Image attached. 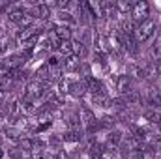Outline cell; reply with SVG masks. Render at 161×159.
I'll list each match as a JSON object with an SVG mask.
<instances>
[{
	"label": "cell",
	"instance_id": "cb8c5ba5",
	"mask_svg": "<svg viewBox=\"0 0 161 159\" xmlns=\"http://www.w3.org/2000/svg\"><path fill=\"white\" fill-rule=\"evenodd\" d=\"M144 118L148 120L150 123H156V125L161 123V114L158 111H146V112H144Z\"/></svg>",
	"mask_w": 161,
	"mask_h": 159
},
{
	"label": "cell",
	"instance_id": "d6a6232c",
	"mask_svg": "<svg viewBox=\"0 0 161 159\" xmlns=\"http://www.w3.org/2000/svg\"><path fill=\"white\" fill-rule=\"evenodd\" d=\"M131 159H144V152H142V150L131 152Z\"/></svg>",
	"mask_w": 161,
	"mask_h": 159
},
{
	"label": "cell",
	"instance_id": "44dd1931",
	"mask_svg": "<svg viewBox=\"0 0 161 159\" xmlns=\"http://www.w3.org/2000/svg\"><path fill=\"white\" fill-rule=\"evenodd\" d=\"M58 51H60L66 58L71 56V54H73V41H62L60 47H58Z\"/></svg>",
	"mask_w": 161,
	"mask_h": 159
},
{
	"label": "cell",
	"instance_id": "d590c367",
	"mask_svg": "<svg viewBox=\"0 0 161 159\" xmlns=\"http://www.w3.org/2000/svg\"><path fill=\"white\" fill-rule=\"evenodd\" d=\"M154 64H156V69H158V75L161 77V58L158 60V62H154Z\"/></svg>",
	"mask_w": 161,
	"mask_h": 159
},
{
	"label": "cell",
	"instance_id": "83f0119b",
	"mask_svg": "<svg viewBox=\"0 0 161 159\" xmlns=\"http://www.w3.org/2000/svg\"><path fill=\"white\" fill-rule=\"evenodd\" d=\"M32 148H34V154H41V152H45V142L36 137V139H32Z\"/></svg>",
	"mask_w": 161,
	"mask_h": 159
},
{
	"label": "cell",
	"instance_id": "1f68e13d",
	"mask_svg": "<svg viewBox=\"0 0 161 159\" xmlns=\"http://www.w3.org/2000/svg\"><path fill=\"white\" fill-rule=\"evenodd\" d=\"M11 71H9V68L4 64V60H0V77H8Z\"/></svg>",
	"mask_w": 161,
	"mask_h": 159
},
{
	"label": "cell",
	"instance_id": "5bb4252c",
	"mask_svg": "<svg viewBox=\"0 0 161 159\" xmlns=\"http://www.w3.org/2000/svg\"><path fill=\"white\" fill-rule=\"evenodd\" d=\"M122 99L125 101V105H127V107H129V105H137V103H141V101H142V97H141V94H139L137 90H131V92L124 94V96H122Z\"/></svg>",
	"mask_w": 161,
	"mask_h": 159
},
{
	"label": "cell",
	"instance_id": "ffe728a7",
	"mask_svg": "<svg viewBox=\"0 0 161 159\" xmlns=\"http://www.w3.org/2000/svg\"><path fill=\"white\" fill-rule=\"evenodd\" d=\"M114 125H116V118H114V116L105 114L103 118L99 120V127H103V129H113Z\"/></svg>",
	"mask_w": 161,
	"mask_h": 159
},
{
	"label": "cell",
	"instance_id": "d6986e66",
	"mask_svg": "<svg viewBox=\"0 0 161 159\" xmlns=\"http://www.w3.org/2000/svg\"><path fill=\"white\" fill-rule=\"evenodd\" d=\"M92 103L97 105V107H101V109L111 107V99H109L107 96H92Z\"/></svg>",
	"mask_w": 161,
	"mask_h": 159
},
{
	"label": "cell",
	"instance_id": "ba28073f",
	"mask_svg": "<svg viewBox=\"0 0 161 159\" xmlns=\"http://www.w3.org/2000/svg\"><path fill=\"white\" fill-rule=\"evenodd\" d=\"M116 90L120 92L122 96L127 94V92H131V90H133V79H131L129 75H120V77L116 79Z\"/></svg>",
	"mask_w": 161,
	"mask_h": 159
},
{
	"label": "cell",
	"instance_id": "277c9868",
	"mask_svg": "<svg viewBox=\"0 0 161 159\" xmlns=\"http://www.w3.org/2000/svg\"><path fill=\"white\" fill-rule=\"evenodd\" d=\"M86 92H88V90H86V84L82 82V79L68 82V94H71L73 97H82Z\"/></svg>",
	"mask_w": 161,
	"mask_h": 159
},
{
	"label": "cell",
	"instance_id": "2e32d148",
	"mask_svg": "<svg viewBox=\"0 0 161 159\" xmlns=\"http://www.w3.org/2000/svg\"><path fill=\"white\" fill-rule=\"evenodd\" d=\"M54 34L58 36L60 41H71V28L68 25H62V26L54 28Z\"/></svg>",
	"mask_w": 161,
	"mask_h": 159
},
{
	"label": "cell",
	"instance_id": "4fadbf2b",
	"mask_svg": "<svg viewBox=\"0 0 161 159\" xmlns=\"http://www.w3.org/2000/svg\"><path fill=\"white\" fill-rule=\"evenodd\" d=\"M36 80H40L43 84H51V68L45 64V66H41L40 69L36 71Z\"/></svg>",
	"mask_w": 161,
	"mask_h": 159
},
{
	"label": "cell",
	"instance_id": "74e56055",
	"mask_svg": "<svg viewBox=\"0 0 161 159\" xmlns=\"http://www.w3.org/2000/svg\"><path fill=\"white\" fill-rule=\"evenodd\" d=\"M159 90H161V88H159Z\"/></svg>",
	"mask_w": 161,
	"mask_h": 159
},
{
	"label": "cell",
	"instance_id": "d4e9b609",
	"mask_svg": "<svg viewBox=\"0 0 161 159\" xmlns=\"http://www.w3.org/2000/svg\"><path fill=\"white\" fill-rule=\"evenodd\" d=\"M21 107L25 112H36V99H21Z\"/></svg>",
	"mask_w": 161,
	"mask_h": 159
},
{
	"label": "cell",
	"instance_id": "f1b7e54d",
	"mask_svg": "<svg viewBox=\"0 0 161 159\" xmlns=\"http://www.w3.org/2000/svg\"><path fill=\"white\" fill-rule=\"evenodd\" d=\"M116 6H118V13H129V15H131V6H133V2H116Z\"/></svg>",
	"mask_w": 161,
	"mask_h": 159
},
{
	"label": "cell",
	"instance_id": "e0dca14e",
	"mask_svg": "<svg viewBox=\"0 0 161 159\" xmlns=\"http://www.w3.org/2000/svg\"><path fill=\"white\" fill-rule=\"evenodd\" d=\"M122 140H124V137H122V131H118V129H113V131L109 133L107 144H111V146H118V144H122Z\"/></svg>",
	"mask_w": 161,
	"mask_h": 159
},
{
	"label": "cell",
	"instance_id": "9c48e42d",
	"mask_svg": "<svg viewBox=\"0 0 161 159\" xmlns=\"http://www.w3.org/2000/svg\"><path fill=\"white\" fill-rule=\"evenodd\" d=\"M25 62H26V60H25L21 54H11V56L4 58V64L9 68V71H17V69H21Z\"/></svg>",
	"mask_w": 161,
	"mask_h": 159
},
{
	"label": "cell",
	"instance_id": "484cf974",
	"mask_svg": "<svg viewBox=\"0 0 161 159\" xmlns=\"http://www.w3.org/2000/svg\"><path fill=\"white\" fill-rule=\"evenodd\" d=\"M4 133H6V137H8L9 140H15V142L19 144V140H21V133H19L17 129H13V127H8Z\"/></svg>",
	"mask_w": 161,
	"mask_h": 159
},
{
	"label": "cell",
	"instance_id": "8992f818",
	"mask_svg": "<svg viewBox=\"0 0 161 159\" xmlns=\"http://www.w3.org/2000/svg\"><path fill=\"white\" fill-rule=\"evenodd\" d=\"M64 122H66L68 129H71V131H80V116L77 112L68 111V112L64 114Z\"/></svg>",
	"mask_w": 161,
	"mask_h": 159
},
{
	"label": "cell",
	"instance_id": "7a4b0ae2",
	"mask_svg": "<svg viewBox=\"0 0 161 159\" xmlns=\"http://www.w3.org/2000/svg\"><path fill=\"white\" fill-rule=\"evenodd\" d=\"M148 9H150L148 2H144V0L133 2V6H131V21H133L135 26H139L141 23H144L148 19Z\"/></svg>",
	"mask_w": 161,
	"mask_h": 159
},
{
	"label": "cell",
	"instance_id": "836d02e7",
	"mask_svg": "<svg viewBox=\"0 0 161 159\" xmlns=\"http://www.w3.org/2000/svg\"><path fill=\"white\" fill-rule=\"evenodd\" d=\"M34 159H53V157H51L49 152H41V154H36V157Z\"/></svg>",
	"mask_w": 161,
	"mask_h": 159
},
{
	"label": "cell",
	"instance_id": "7402d4cb",
	"mask_svg": "<svg viewBox=\"0 0 161 159\" xmlns=\"http://www.w3.org/2000/svg\"><path fill=\"white\" fill-rule=\"evenodd\" d=\"M135 77V79H146V75H144V68H141V66H137V64H133V66H129V77Z\"/></svg>",
	"mask_w": 161,
	"mask_h": 159
},
{
	"label": "cell",
	"instance_id": "7c38bea8",
	"mask_svg": "<svg viewBox=\"0 0 161 159\" xmlns=\"http://www.w3.org/2000/svg\"><path fill=\"white\" fill-rule=\"evenodd\" d=\"M82 60H79L75 54H71V56H68L66 60H64V69L66 71H69V73H73V71H79V66Z\"/></svg>",
	"mask_w": 161,
	"mask_h": 159
},
{
	"label": "cell",
	"instance_id": "5b68a950",
	"mask_svg": "<svg viewBox=\"0 0 161 159\" xmlns=\"http://www.w3.org/2000/svg\"><path fill=\"white\" fill-rule=\"evenodd\" d=\"M146 101L150 105H154V107H161V90L158 86H154V84L148 86V90H146Z\"/></svg>",
	"mask_w": 161,
	"mask_h": 159
},
{
	"label": "cell",
	"instance_id": "4dcf8cb0",
	"mask_svg": "<svg viewBox=\"0 0 161 159\" xmlns=\"http://www.w3.org/2000/svg\"><path fill=\"white\" fill-rule=\"evenodd\" d=\"M60 142H62V139H60V137H56V135H51V139H49V144H51L53 148H58V146H60Z\"/></svg>",
	"mask_w": 161,
	"mask_h": 159
},
{
	"label": "cell",
	"instance_id": "603a6c76",
	"mask_svg": "<svg viewBox=\"0 0 161 159\" xmlns=\"http://www.w3.org/2000/svg\"><path fill=\"white\" fill-rule=\"evenodd\" d=\"M90 157L92 159H101L103 157V146L97 144V142H94V144L90 146Z\"/></svg>",
	"mask_w": 161,
	"mask_h": 159
},
{
	"label": "cell",
	"instance_id": "30bf717a",
	"mask_svg": "<svg viewBox=\"0 0 161 159\" xmlns=\"http://www.w3.org/2000/svg\"><path fill=\"white\" fill-rule=\"evenodd\" d=\"M25 13H26L25 8H23L21 4H17V6H11V8H9V11H8V19H9L11 23H17V25H19L21 19L25 17Z\"/></svg>",
	"mask_w": 161,
	"mask_h": 159
},
{
	"label": "cell",
	"instance_id": "8fae6325",
	"mask_svg": "<svg viewBox=\"0 0 161 159\" xmlns=\"http://www.w3.org/2000/svg\"><path fill=\"white\" fill-rule=\"evenodd\" d=\"M30 15L34 19H47L51 15V8L47 4H36L32 9H30Z\"/></svg>",
	"mask_w": 161,
	"mask_h": 159
},
{
	"label": "cell",
	"instance_id": "e575fe53",
	"mask_svg": "<svg viewBox=\"0 0 161 159\" xmlns=\"http://www.w3.org/2000/svg\"><path fill=\"white\" fill-rule=\"evenodd\" d=\"M54 159H69V157H68V154L64 150H56V157Z\"/></svg>",
	"mask_w": 161,
	"mask_h": 159
},
{
	"label": "cell",
	"instance_id": "ac0fdd59",
	"mask_svg": "<svg viewBox=\"0 0 161 159\" xmlns=\"http://www.w3.org/2000/svg\"><path fill=\"white\" fill-rule=\"evenodd\" d=\"M19 150H21L25 156H30V154L34 152V148H32V139H21V140H19Z\"/></svg>",
	"mask_w": 161,
	"mask_h": 159
},
{
	"label": "cell",
	"instance_id": "4316f807",
	"mask_svg": "<svg viewBox=\"0 0 161 159\" xmlns=\"http://www.w3.org/2000/svg\"><path fill=\"white\" fill-rule=\"evenodd\" d=\"M150 56H152V60L154 62H158L161 58V43H154L152 47H150Z\"/></svg>",
	"mask_w": 161,
	"mask_h": 159
},
{
	"label": "cell",
	"instance_id": "52a82bcc",
	"mask_svg": "<svg viewBox=\"0 0 161 159\" xmlns=\"http://www.w3.org/2000/svg\"><path fill=\"white\" fill-rule=\"evenodd\" d=\"M99 8H101V15H105L107 19H116V17L120 15L116 2H101Z\"/></svg>",
	"mask_w": 161,
	"mask_h": 159
},
{
	"label": "cell",
	"instance_id": "6da1fadb",
	"mask_svg": "<svg viewBox=\"0 0 161 159\" xmlns=\"http://www.w3.org/2000/svg\"><path fill=\"white\" fill-rule=\"evenodd\" d=\"M156 21L152 19V17H148L144 23H141L139 26H135V38L139 41V45L141 43H146V41H150L154 38V34H156Z\"/></svg>",
	"mask_w": 161,
	"mask_h": 159
},
{
	"label": "cell",
	"instance_id": "f546056e",
	"mask_svg": "<svg viewBox=\"0 0 161 159\" xmlns=\"http://www.w3.org/2000/svg\"><path fill=\"white\" fill-rule=\"evenodd\" d=\"M58 21H62V23H71V21H73V15H71L69 11L60 9V11H58Z\"/></svg>",
	"mask_w": 161,
	"mask_h": 159
},
{
	"label": "cell",
	"instance_id": "8d00e7d4",
	"mask_svg": "<svg viewBox=\"0 0 161 159\" xmlns=\"http://www.w3.org/2000/svg\"><path fill=\"white\" fill-rule=\"evenodd\" d=\"M4 157V152H2V148H0V159Z\"/></svg>",
	"mask_w": 161,
	"mask_h": 159
},
{
	"label": "cell",
	"instance_id": "3957f363",
	"mask_svg": "<svg viewBox=\"0 0 161 159\" xmlns=\"http://www.w3.org/2000/svg\"><path fill=\"white\" fill-rule=\"evenodd\" d=\"M80 122L86 125V135H94L97 129H99V123H97V120H96V114L88 109V107H80Z\"/></svg>",
	"mask_w": 161,
	"mask_h": 159
},
{
	"label": "cell",
	"instance_id": "9a60e30c",
	"mask_svg": "<svg viewBox=\"0 0 161 159\" xmlns=\"http://www.w3.org/2000/svg\"><path fill=\"white\" fill-rule=\"evenodd\" d=\"M82 139H84V133L82 131H71V129H68L62 135V140H66V142H80Z\"/></svg>",
	"mask_w": 161,
	"mask_h": 159
}]
</instances>
